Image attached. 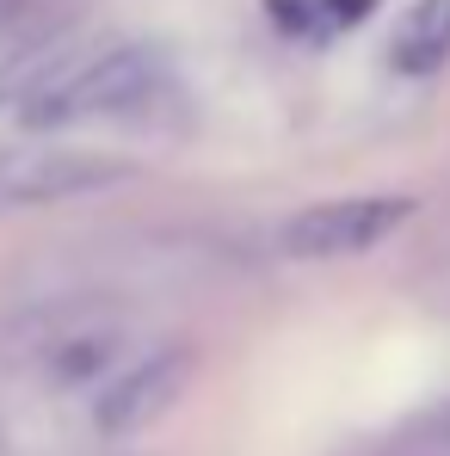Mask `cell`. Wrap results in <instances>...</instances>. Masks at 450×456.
Wrapping results in <instances>:
<instances>
[{"mask_svg":"<svg viewBox=\"0 0 450 456\" xmlns=\"http://www.w3.org/2000/svg\"><path fill=\"white\" fill-rule=\"evenodd\" d=\"M6 358L44 388H99L136 358V321L118 297L69 284L25 303L6 327Z\"/></svg>","mask_w":450,"mask_h":456,"instance_id":"1","label":"cell"},{"mask_svg":"<svg viewBox=\"0 0 450 456\" xmlns=\"http://www.w3.org/2000/svg\"><path fill=\"white\" fill-rule=\"evenodd\" d=\"M167 86V56L143 37H99V44H62L37 80L19 93V118L31 130H62L93 118H130Z\"/></svg>","mask_w":450,"mask_h":456,"instance_id":"2","label":"cell"},{"mask_svg":"<svg viewBox=\"0 0 450 456\" xmlns=\"http://www.w3.org/2000/svg\"><path fill=\"white\" fill-rule=\"evenodd\" d=\"M130 179H136V167L111 149L12 142V149H0V210H50V204H75V198H105Z\"/></svg>","mask_w":450,"mask_h":456,"instance_id":"3","label":"cell"},{"mask_svg":"<svg viewBox=\"0 0 450 456\" xmlns=\"http://www.w3.org/2000/svg\"><path fill=\"white\" fill-rule=\"evenodd\" d=\"M413 216V198L407 191H352V198H321L297 210L290 223L278 228V247L290 259H308V265H327V259H358L382 247L395 228Z\"/></svg>","mask_w":450,"mask_h":456,"instance_id":"4","label":"cell"},{"mask_svg":"<svg viewBox=\"0 0 450 456\" xmlns=\"http://www.w3.org/2000/svg\"><path fill=\"white\" fill-rule=\"evenodd\" d=\"M192 377H198V352L192 346H179V339L149 346V352H136L124 370H111V377L93 388L86 419L105 438H130V432L154 426L160 413H173V401L192 388Z\"/></svg>","mask_w":450,"mask_h":456,"instance_id":"5","label":"cell"},{"mask_svg":"<svg viewBox=\"0 0 450 456\" xmlns=\"http://www.w3.org/2000/svg\"><path fill=\"white\" fill-rule=\"evenodd\" d=\"M389 75L401 80H432L450 69V0H413L395 31H389Z\"/></svg>","mask_w":450,"mask_h":456,"instance_id":"6","label":"cell"},{"mask_svg":"<svg viewBox=\"0 0 450 456\" xmlns=\"http://www.w3.org/2000/svg\"><path fill=\"white\" fill-rule=\"evenodd\" d=\"M413 432H420V438H432V444H450V401L426 407V413L413 419Z\"/></svg>","mask_w":450,"mask_h":456,"instance_id":"7","label":"cell"}]
</instances>
